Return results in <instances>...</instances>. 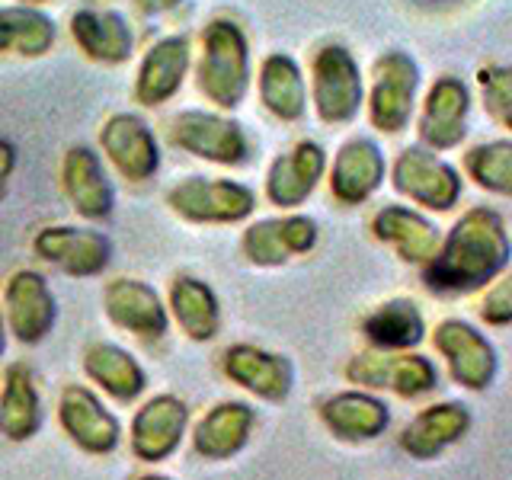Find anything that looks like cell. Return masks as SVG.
I'll use <instances>...</instances> for the list:
<instances>
[{"instance_id":"6da1fadb","label":"cell","mask_w":512,"mask_h":480,"mask_svg":"<svg viewBox=\"0 0 512 480\" xmlns=\"http://www.w3.org/2000/svg\"><path fill=\"white\" fill-rule=\"evenodd\" d=\"M512 263V240L500 212L477 205L442 237L436 256L423 266L432 295H471L500 279Z\"/></svg>"},{"instance_id":"7a4b0ae2","label":"cell","mask_w":512,"mask_h":480,"mask_svg":"<svg viewBox=\"0 0 512 480\" xmlns=\"http://www.w3.org/2000/svg\"><path fill=\"white\" fill-rule=\"evenodd\" d=\"M199 87L221 109H234L244 103L250 87V52L247 36L234 23L218 20L202 36L199 61Z\"/></svg>"},{"instance_id":"3957f363","label":"cell","mask_w":512,"mask_h":480,"mask_svg":"<svg viewBox=\"0 0 512 480\" xmlns=\"http://www.w3.org/2000/svg\"><path fill=\"white\" fill-rule=\"evenodd\" d=\"M346 378L359 388L391 391L404 400H416L439 388L436 362L420 356V352H362V356L349 359Z\"/></svg>"},{"instance_id":"277c9868","label":"cell","mask_w":512,"mask_h":480,"mask_svg":"<svg viewBox=\"0 0 512 480\" xmlns=\"http://www.w3.org/2000/svg\"><path fill=\"white\" fill-rule=\"evenodd\" d=\"M432 343H436V352L445 359L448 375L464 391L480 394L496 381V372H500L496 346L487 340V333H480L468 320L461 317L442 320L436 333H432Z\"/></svg>"},{"instance_id":"5b68a950","label":"cell","mask_w":512,"mask_h":480,"mask_svg":"<svg viewBox=\"0 0 512 480\" xmlns=\"http://www.w3.org/2000/svg\"><path fill=\"white\" fill-rule=\"evenodd\" d=\"M416 87H420V68L407 52H384L375 61V84L372 96H368V116L378 132L397 135L404 132L413 103H416Z\"/></svg>"},{"instance_id":"8992f818","label":"cell","mask_w":512,"mask_h":480,"mask_svg":"<svg viewBox=\"0 0 512 480\" xmlns=\"http://www.w3.org/2000/svg\"><path fill=\"white\" fill-rule=\"evenodd\" d=\"M394 189L429 212H452L461 199V176L436 151L407 148L394 160Z\"/></svg>"},{"instance_id":"52a82bcc","label":"cell","mask_w":512,"mask_h":480,"mask_svg":"<svg viewBox=\"0 0 512 480\" xmlns=\"http://www.w3.org/2000/svg\"><path fill=\"white\" fill-rule=\"evenodd\" d=\"M314 106L327 125L356 119L362 106V74L343 45L320 48L314 58Z\"/></svg>"},{"instance_id":"ba28073f","label":"cell","mask_w":512,"mask_h":480,"mask_svg":"<svg viewBox=\"0 0 512 480\" xmlns=\"http://www.w3.org/2000/svg\"><path fill=\"white\" fill-rule=\"evenodd\" d=\"M167 202L173 212H180L189 221H240L253 212V192L231 180H208V176H189L180 186L170 189Z\"/></svg>"},{"instance_id":"9c48e42d","label":"cell","mask_w":512,"mask_h":480,"mask_svg":"<svg viewBox=\"0 0 512 480\" xmlns=\"http://www.w3.org/2000/svg\"><path fill=\"white\" fill-rule=\"evenodd\" d=\"M471 426V407L458 404V400H442V404H432L416 413L397 436V445L400 452L416 461H432L445 455L448 448H455L471 432Z\"/></svg>"},{"instance_id":"30bf717a","label":"cell","mask_w":512,"mask_h":480,"mask_svg":"<svg viewBox=\"0 0 512 480\" xmlns=\"http://www.w3.org/2000/svg\"><path fill=\"white\" fill-rule=\"evenodd\" d=\"M170 141L196 157L215 160V164H240L247 160V135L231 119L212 116V112H180L170 122Z\"/></svg>"},{"instance_id":"8fae6325","label":"cell","mask_w":512,"mask_h":480,"mask_svg":"<svg viewBox=\"0 0 512 480\" xmlns=\"http://www.w3.org/2000/svg\"><path fill=\"white\" fill-rule=\"evenodd\" d=\"M471 93L458 77H439L420 112V141L429 151H452L468 135Z\"/></svg>"},{"instance_id":"7c38bea8","label":"cell","mask_w":512,"mask_h":480,"mask_svg":"<svg viewBox=\"0 0 512 480\" xmlns=\"http://www.w3.org/2000/svg\"><path fill=\"white\" fill-rule=\"evenodd\" d=\"M317 244V224L304 215L256 221L244 234V253L256 266H282L292 256L311 253Z\"/></svg>"},{"instance_id":"4fadbf2b","label":"cell","mask_w":512,"mask_h":480,"mask_svg":"<svg viewBox=\"0 0 512 480\" xmlns=\"http://www.w3.org/2000/svg\"><path fill=\"white\" fill-rule=\"evenodd\" d=\"M320 420L343 442H372L391 426V407L365 391H343L320 404Z\"/></svg>"},{"instance_id":"5bb4252c","label":"cell","mask_w":512,"mask_h":480,"mask_svg":"<svg viewBox=\"0 0 512 480\" xmlns=\"http://www.w3.org/2000/svg\"><path fill=\"white\" fill-rule=\"evenodd\" d=\"M32 247L42 260L55 263L68 276H96L109 263V240L100 231H84V228H45L36 234Z\"/></svg>"},{"instance_id":"9a60e30c","label":"cell","mask_w":512,"mask_h":480,"mask_svg":"<svg viewBox=\"0 0 512 480\" xmlns=\"http://www.w3.org/2000/svg\"><path fill=\"white\" fill-rule=\"evenodd\" d=\"M327 157L314 141H301L292 151L272 160L266 176V196L279 208H295L311 196L317 180L324 176Z\"/></svg>"},{"instance_id":"2e32d148","label":"cell","mask_w":512,"mask_h":480,"mask_svg":"<svg viewBox=\"0 0 512 480\" xmlns=\"http://www.w3.org/2000/svg\"><path fill=\"white\" fill-rule=\"evenodd\" d=\"M381 180H384V154L378 144L368 138L346 141L333 160V170H330L333 196L343 205H359L368 196H375Z\"/></svg>"},{"instance_id":"e0dca14e","label":"cell","mask_w":512,"mask_h":480,"mask_svg":"<svg viewBox=\"0 0 512 480\" xmlns=\"http://www.w3.org/2000/svg\"><path fill=\"white\" fill-rule=\"evenodd\" d=\"M224 372L240 388H247L250 394L263 400H272V404H279V400L292 394L295 384L292 362L256 346H231L228 356H224Z\"/></svg>"},{"instance_id":"ac0fdd59","label":"cell","mask_w":512,"mask_h":480,"mask_svg":"<svg viewBox=\"0 0 512 480\" xmlns=\"http://www.w3.org/2000/svg\"><path fill=\"white\" fill-rule=\"evenodd\" d=\"M372 231L381 244H391L400 260L413 266H426L442 244L436 224L404 205H384L372 221Z\"/></svg>"},{"instance_id":"d6986e66","label":"cell","mask_w":512,"mask_h":480,"mask_svg":"<svg viewBox=\"0 0 512 480\" xmlns=\"http://www.w3.org/2000/svg\"><path fill=\"white\" fill-rule=\"evenodd\" d=\"M100 144L125 180H148L157 170V141L138 116H112L103 125Z\"/></svg>"},{"instance_id":"ffe728a7","label":"cell","mask_w":512,"mask_h":480,"mask_svg":"<svg viewBox=\"0 0 512 480\" xmlns=\"http://www.w3.org/2000/svg\"><path fill=\"white\" fill-rule=\"evenodd\" d=\"M61 426L93 455H106L119 445V420L87 388H68L61 397Z\"/></svg>"},{"instance_id":"44dd1931","label":"cell","mask_w":512,"mask_h":480,"mask_svg":"<svg viewBox=\"0 0 512 480\" xmlns=\"http://www.w3.org/2000/svg\"><path fill=\"white\" fill-rule=\"evenodd\" d=\"M106 314L112 317V324L135 336L157 340V336L167 333V311L157 292L135 279H119L106 288Z\"/></svg>"},{"instance_id":"7402d4cb","label":"cell","mask_w":512,"mask_h":480,"mask_svg":"<svg viewBox=\"0 0 512 480\" xmlns=\"http://www.w3.org/2000/svg\"><path fill=\"white\" fill-rule=\"evenodd\" d=\"M7 314L16 340L39 343L55 324V298L36 272H16L7 282Z\"/></svg>"},{"instance_id":"603a6c76","label":"cell","mask_w":512,"mask_h":480,"mask_svg":"<svg viewBox=\"0 0 512 480\" xmlns=\"http://www.w3.org/2000/svg\"><path fill=\"white\" fill-rule=\"evenodd\" d=\"M64 192L84 218H106L112 212V183L90 148H71L61 164Z\"/></svg>"},{"instance_id":"cb8c5ba5","label":"cell","mask_w":512,"mask_h":480,"mask_svg":"<svg viewBox=\"0 0 512 480\" xmlns=\"http://www.w3.org/2000/svg\"><path fill=\"white\" fill-rule=\"evenodd\" d=\"M189 413L176 397H154L148 407L135 416L132 426V448L144 461H160L167 458L186 429Z\"/></svg>"},{"instance_id":"d4e9b609","label":"cell","mask_w":512,"mask_h":480,"mask_svg":"<svg viewBox=\"0 0 512 480\" xmlns=\"http://www.w3.org/2000/svg\"><path fill=\"white\" fill-rule=\"evenodd\" d=\"M362 333L372 349L381 352H410L426 340V320L413 301L397 298L375 308L365 317Z\"/></svg>"},{"instance_id":"484cf974","label":"cell","mask_w":512,"mask_h":480,"mask_svg":"<svg viewBox=\"0 0 512 480\" xmlns=\"http://www.w3.org/2000/svg\"><path fill=\"white\" fill-rule=\"evenodd\" d=\"M189 68V42L183 36H173L157 42L148 58L141 61V71H138V100L144 106H160L167 103L170 96L180 90L183 77Z\"/></svg>"},{"instance_id":"4316f807","label":"cell","mask_w":512,"mask_h":480,"mask_svg":"<svg viewBox=\"0 0 512 480\" xmlns=\"http://www.w3.org/2000/svg\"><path fill=\"white\" fill-rule=\"evenodd\" d=\"M71 32L77 45L96 61L106 64H119L132 55V29L122 20L119 13H93V10H80L71 20Z\"/></svg>"},{"instance_id":"83f0119b","label":"cell","mask_w":512,"mask_h":480,"mask_svg":"<svg viewBox=\"0 0 512 480\" xmlns=\"http://www.w3.org/2000/svg\"><path fill=\"white\" fill-rule=\"evenodd\" d=\"M250 429H253L250 407L224 404V407H215L196 426L192 448H196V455H202V458H231L247 445Z\"/></svg>"},{"instance_id":"f1b7e54d","label":"cell","mask_w":512,"mask_h":480,"mask_svg":"<svg viewBox=\"0 0 512 480\" xmlns=\"http://www.w3.org/2000/svg\"><path fill=\"white\" fill-rule=\"evenodd\" d=\"M42 426V404L36 394V384L26 365H13L0 394V432L7 439H29Z\"/></svg>"},{"instance_id":"f546056e","label":"cell","mask_w":512,"mask_h":480,"mask_svg":"<svg viewBox=\"0 0 512 480\" xmlns=\"http://www.w3.org/2000/svg\"><path fill=\"white\" fill-rule=\"evenodd\" d=\"M263 103L276 119L295 122L304 112V77L301 68L288 55H269L260 71Z\"/></svg>"},{"instance_id":"4dcf8cb0","label":"cell","mask_w":512,"mask_h":480,"mask_svg":"<svg viewBox=\"0 0 512 480\" xmlns=\"http://www.w3.org/2000/svg\"><path fill=\"white\" fill-rule=\"evenodd\" d=\"M55 42V23L32 7H0V55H45Z\"/></svg>"},{"instance_id":"1f68e13d","label":"cell","mask_w":512,"mask_h":480,"mask_svg":"<svg viewBox=\"0 0 512 480\" xmlns=\"http://www.w3.org/2000/svg\"><path fill=\"white\" fill-rule=\"evenodd\" d=\"M87 375L116 400H135L144 391V372L141 365L128 356L125 349L100 343L87 352Z\"/></svg>"},{"instance_id":"d6a6232c","label":"cell","mask_w":512,"mask_h":480,"mask_svg":"<svg viewBox=\"0 0 512 480\" xmlns=\"http://www.w3.org/2000/svg\"><path fill=\"white\" fill-rule=\"evenodd\" d=\"M173 314L180 320V327L192 336V340H212L218 333L221 314L212 288L199 279H176L170 292Z\"/></svg>"},{"instance_id":"836d02e7","label":"cell","mask_w":512,"mask_h":480,"mask_svg":"<svg viewBox=\"0 0 512 480\" xmlns=\"http://www.w3.org/2000/svg\"><path fill=\"white\" fill-rule=\"evenodd\" d=\"M464 170L480 189L496 192V196H512V141L477 144L464 157Z\"/></svg>"},{"instance_id":"e575fe53","label":"cell","mask_w":512,"mask_h":480,"mask_svg":"<svg viewBox=\"0 0 512 480\" xmlns=\"http://www.w3.org/2000/svg\"><path fill=\"white\" fill-rule=\"evenodd\" d=\"M477 87H480V96H484L487 116L512 132V68L509 64H490V68H480Z\"/></svg>"},{"instance_id":"d590c367","label":"cell","mask_w":512,"mask_h":480,"mask_svg":"<svg viewBox=\"0 0 512 480\" xmlns=\"http://www.w3.org/2000/svg\"><path fill=\"white\" fill-rule=\"evenodd\" d=\"M477 314L487 327H509L512 324V272H503L500 279H493L487 285Z\"/></svg>"},{"instance_id":"8d00e7d4","label":"cell","mask_w":512,"mask_h":480,"mask_svg":"<svg viewBox=\"0 0 512 480\" xmlns=\"http://www.w3.org/2000/svg\"><path fill=\"white\" fill-rule=\"evenodd\" d=\"M13 167H16V148L10 141L0 138V199L7 196V183H10Z\"/></svg>"},{"instance_id":"74e56055","label":"cell","mask_w":512,"mask_h":480,"mask_svg":"<svg viewBox=\"0 0 512 480\" xmlns=\"http://www.w3.org/2000/svg\"><path fill=\"white\" fill-rule=\"evenodd\" d=\"M4 346H7V336H4V317H0V356H4Z\"/></svg>"},{"instance_id":"f35d334b","label":"cell","mask_w":512,"mask_h":480,"mask_svg":"<svg viewBox=\"0 0 512 480\" xmlns=\"http://www.w3.org/2000/svg\"><path fill=\"white\" fill-rule=\"evenodd\" d=\"M26 4H45V0H26Z\"/></svg>"},{"instance_id":"ab89813d","label":"cell","mask_w":512,"mask_h":480,"mask_svg":"<svg viewBox=\"0 0 512 480\" xmlns=\"http://www.w3.org/2000/svg\"><path fill=\"white\" fill-rule=\"evenodd\" d=\"M144 480H164V477H144Z\"/></svg>"},{"instance_id":"60d3db41","label":"cell","mask_w":512,"mask_h":480,"mask_svg":"<svg viewBox=\"0 0 512 480\" xmlns=\"http://www.w3.org/2000/svg\"><path fill=\"white\" fill-rule=\"evenodd\" d=\"M452 4H455V0H452Z\"/></svg>"}]
</instances>
